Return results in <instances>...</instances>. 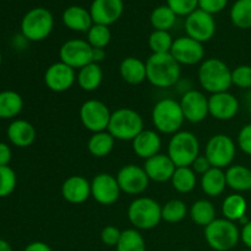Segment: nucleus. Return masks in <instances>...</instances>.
<instances>
[{"mask_svg":"<svg viewBox=\"0 0 251 251\" xmlns=\"http://www.w3.org/2000/svg\"><path fill=\"white\" fill-rule=\"evenodd\" d=\"M180 66L171 53L151 54L146 60L147 81L158 88L173 87L180 78Z\"/></svg>","mask_w":251,"mask_h":251,"instance_id":"f257e3e1","label":"nucleus"},{"mask_svg":"<svg viewBox=\"0 0 251 251\" xmlns=\"http://www.w3.org/2000/svg\"><path fill=\"white\" fill-rule=\"evenodd\" d=\"M199 83L206 92H227L232 87V70L223 60L218 58L205 59L198 71Z\"/></svg>","mask_w":251,"mask_h":251,"instance_id":"f03ea898","label":"nucleus"},{"mask_svg":"<svg viewBox=\"0 0 251 251\" xmlns=\"http://www.w3.org/2000/svg\"><path fill=\"white\" fill-rule=\"evenodd\" d=\"M151 119L156 131L166 135H174L180 131L185 122L180 103L174 98L159 100L153 105Z\"/></svg>","mask_w":251,"mask_h":251,"instance_id":"7ed1b4c3","label":"nucleus"},{"mask_svg":"<svg viewBox=\"0 0 251 251\" xmlns=\"http://www.w3.org/2000/svg\"><path fill=\"white\" fill-rule=\"evenodd\" d=\"M144 130V118L131 108L112 112L107 131L119 141H132Z\"/></svg>","mask_w":251,"mask_h":251,"instance_id":"20e7f679","label":"nucleus"},{"mask_svg":"<svg viewBox=\"0 0 251 251\" xmlns=\"http://www.w3.org/2000/svg\"><path fill=\"white\" fill-rule=\"evenodd\" d=\"M127 220L135 229H152L162 221V206L154 199L140 196L127 207Z\"/></svg>","mask_w":251,"mask_h":251,"instance_id":"39448f33","label":"nucleus"},{"mask_svg":"<svg viewBox=\"0 0 251 251\" xmlns=\"http://www.w3.org/2000/svg\"><path fill=\"white\" fill-rule=\"evenodd\" d=\"M167 154L176 167H191L194 161L200 156V141L194 132L180 130L172 135Z\"/></svg>","mask_w":251,"mask_h":251,"instance_id":"423d86ee","label":"nucleus"},{"mask_svg":"<svg viewBox=\"0 0 251 251\" xmlns=\"http://www.w3.org/2000/svg\"><path fill=\"white\" fill-rule=\"evenodd\" d=\"M54 28V16L46 7H33L21 20V34L26 41L41 42L50 36Z\"/></svg>","mask_w":251,"mask_h":251,"instance_id":"0eeeda50","label":"nucleus"},{"mask_svg":"<svg viewBox=\"0 0 251 251\" xmlns=\"http://www.w3.org/2000/svg\"><path fill=\"white\" fill-rule=\"evenodd\" d=\"M240 239V230L232 221L216 218L205 227V240L215 251H229L237 247Z\"/></svg>","mask_w":251,"mask_h":251,"instance_id":"6e6552de","label":"nucleus"},{"mask_svg":"<svg viewBox=\"0 0 251 251\" xmlns=\"http://www.w3.org/2000/svg\"><path fill=\"white\" fill-rule=\"evenodd\" d=\"M237 153V145L230 136L217 134L210 137L205 147V156L215 168H228L232 166Z\"/></svg>","mask_w":251,"mask_h":251,"instance_id":"1a4fd4ad","label":"nucleus"},{"mask_svg":"<svg viewBox=\"0 0 251 251\" xmlns=\"http://www.w3.org/2000/svg\"><path fill=\"white\" fill-rule=\"evenodd\" d=\"M78 114L83 127L95 134V132L105 131L108 129L112 112L102 100H87L80 107Z\"/></svg>","mask_w":251,"mask_h":251,"instance_id":"9d476101","label":"nucleus"},{"mask_svg":"<svg viewBox=\"0 0 251 251\" xmlns=\"http://www.w3.org/2000/svg\"><path fill=\"white\" fill-rule=\"evenodd\" d=\"M184 28H185L186 36L203 44L215 37L217 26H216L215 17L212 15L196 9L185 17Z\"/></svg>","mask_w":251,"mask_h":251,"instance_id":"9b49d317","label":"nucleus"},{"mask_svg":"<svg viewBox=\"0 0 251 251\" xmlns=\"http://www.w3.org/2000/svg\"><path fill=\"white\" fill-rule=\"evenodd\" d=\"M92 50L93 48L86 39H68L61 44L59 49V58H60V61L68 64L69 66L76 70V69H81L90 63H93Z\"/></svg>","mask_w":251,"mask_h":251,"instance_id":"f8f14e48","label":"nucleus"},{"mask_svg":"<svg viewBox=\"0 0 251 251\" xmlns=\"http://www.w3.org/2000/svg\"><path fill=\"white\" fill-rule=\"evenodd\" d=\"M117 180L122 193L127 195H140L150 185V178L147 176L144 167L136 164H126L122 167L117 174Z\"/></svg>","mask_w":251,"mask_h":251,"instance_id":"ddd939ff","label":"nucleus"},{"mask_svg":"<svg viewBox=\"0 0 251 251\" xmlns=\"http://www.w3.org/2000/svg\"><path fill=\"white\" fill-rule=\"evenodd\" d=\"M120 193L117 176L112 174L100 173L91 180V198L100 205H113L119 200Z\"/></svg>","mask_w":251,"mask_h":251,"instance_id":"4468645a","label":"nucleus"},{"mask_svg":"<svg viewBox=\"0 0 251 251\" xmlns=\"http://www.w3.org/2000/svg\"><path fill=\"white\" fill-rule=\"evenodd\" d=\"M171 55L180 65H196L205 60V48L203 44L188 36L178 37L174 39L171 49Z\"/></svg>","mask_w":251,"mask_h":251,"instance_id":"2eb2a0df","label":"nucleus"},{"mask_svg":"<svg viewBox=\"0 0 251 251\" xmlns=\"http://www.w3.org/2000/svg\"><path fill=\"white\" fill-rule=\"evenodd\" d=\"M76 76L77 74L75 69L59 60L47 68L44 73V83L48 90L61 93L73 87L76 82Z\"/></svg>","mask_w":251,"mask_h":251,"instance_id":"dca6fc26","label":"nucleus"},{"mask_svg":"<svg viewBox=\"0 0 251 251\" xmlns=\"http://www.w3.org/2000/svg\"><path fill=\"white\" fill-rule=\"evenodd\" d=\"M180 107L185 120L193 124L203 122L210 115L208 113V98L199 90H189L181 96Z\"/></svg>","mask_w":251,"mask_h":251,"instance_id":"f3484780","label":"nucleus"},{"mask_svg":"<svg viewBox=\"0 0 251 251\" xmlns=\"http://www.w3.org/2000/svg\"><path fill=\"white\" fill-rule=\"evenodd\" d=\"M239 112V100L234 95L227 92L213 93L208 97V113L215 119L227 122Z\"/></svg>","mask_w":251,"mask_h":251,"instance_id":"a211bd4d","label":"nucleus"},{"mask_svg":"<svg viewBox=\"0 0 251 251\" xmlns=\"http://www.w3.org/2000/svg\"><path fill=\"white\" fill-rule=\"evenodd\" d=\"M124 12L123 0H93L90 6V14L93 24L110 26L122 17Z\"/></svg>","mask_w":251,"mask_h":251,"instance_id":"6ab92c4d","label":"nucleus"},{"mask_svg":"<svg viewBox=\"0 0 251 251\" xmlns=\"http://www.w3.org/2000/svg\"><path fill=\"white\" fill-rule=\"evenodd\" d=\"M61 196L73 205H80L91 198V181L82 176H71L61 185Z\"/></svg>","mask_w":251,"mask_h":251,"instance_id":"aec40b11","label":"nucleus"},{"mask_svg":"<svg viewBox=\"0 0 251 251\" xmlns=\"http://www.w3.org/2000/svg\"><path fill=\"white\" fill-rule=\"evenodd\" d=\"M176 168V164L169 158L168 154L163 153L156 154V156L146 159L144 163V169L147 176L150 178V180L156 181V183L171 181Z\"/></svg>","mask_w":251,"mask_h":251,"instance_id":"412c9836","label":"nucleus"},{"mask_svg":"<svg viewBox=\"0 0 251 251\" xmlns=\"http://www.w3.org/2000/svg\"><path fill=\"white\" fill-rule=\"evenodd\" d=\"M131 142L135 154L145 161L158 154L162 147V139L156 130L144 129Z\"/></svg>","mask_w":251,"mask_h":251,"instance_id":"4be33fe9","label":"nucleus"},{"mask_svg":"<svg viewBox=\"0 0 251 251\" xmlns=\"http://www.w3.org/2000/svg\"><path fill=\"white\" fill-rule=\"evenodd\" d=\"M61 21L66 28L75 32H86V33L93 25L90 10L78 5H71L66 7L61 15Z\"/></svg>","mask_w":251,"mask_h":251,"instance_id":"5701e85b","label":"nucleus"},{"mask_svg":"<svg viewBox=\"0 0 251 251\" xmlns=\"http://www.w3.org/2000/svg\"><path fill=\"white\" fill-rule=\"evenodd\" d=\"M7 139L14 146L25 149L31 146L36 140V129L29 122L16 119L7 126Z\"/></svg>","mask_w":251,"mask_h":251,"instance_id":"b1692460","label":"nucleus"},{"mask_svg":"<svg viewBox=\"0 0 251 251\" xmlns=\"http://www.w3.org/2000/svg\"><path fill=\"white\" fill-rule=\"evenodd\" d=\"M119 74L123 80L129 85H141L147 80L146 61H142L136 56H127L120 63Z\"/></svg>","mask_w":251,"mask_h":251,"instance_id":"393cba45","label":"nucleus"},{"mask_svg":"<svg viewBox=\"0 0 251 251\" xmlns=\"http://www.w3.org/2000/svg\"><path fill=\"white\" fill-rule=\"evenodd\" d=\"M200 186L203 193L210 198H218L225 193L227 188V180H226V172L221 168H212L201 176Z\"/></svg>","mask_w":251,"mask_h":251,"instance_id":"a878e982","label":"nucleus"},{"mask_svg":"<svg viewBox=\"0 0 251 251\" xmlns=\"http://www.w3.org/2000/svg\"><path fill=\"white\" fill-rule=\"evenodd\" d=\"M226 180L228 188L237 191L238 194L249 191L251 190V168L242 164L228 167L226 171Z\"/></svg>","mask_w":251,"mask_h":251,"instance_id":"bb28decb","label":"nucleus"},{"mask_svg":"<svg viewBox=\"0 0 251 251\" xmlns=\"http://www.w3.org/2000/svg\"><path fill=\"white\" fill-rule=\"evenodd\" d=\"M76 81L81 90L86 91V92H93V91L98 90L103 81L102 68L100 64L90 63L88 65L78 69Z\"/></svg>","mask_w":251,"mask_h":251,"instance_id":"cd10ccee","label":"nucleus"},{"mask_svg":"<svg viewBox=\"0 0 251 251\" xmlns=\"http://www.w3.org/2000/svg\"><path fill=\"white\" fill-rule=\"evenodd\" d=\"M24 109V100L16 91L0 92V119H14Z\"/></svg>","mask_w":251,"mask_h":251,"instance_id":"c85d7f7f","label":"nucleus"},{"mask_svg":"<svg viewBox=\"0 0 251 251\" xmlns=\"http://www.w3.org/2000/svg\"><path fill=\"white\" fill-rule=\"evenodd\" d=\"M216 215L217 213H216L215 205L206 199H200V200L195 201L189 210V216H190L191 221L195 225L203 228L207 227L217 218Z\"/></svg>","mask_w":251,"mask_h":251,"instance_id":"c756f323","label":"nucleus"},{"mask_svg":"<svg viewBox=\"0 0 251 251\" xmlns=\"http://www.w3.org/2000/svg\"><path fill=\"white\" fill-rule=\"evenodd\" d=\"M248 202L245 198L240 194L228 195L222 202V213L226 220L232 222H239L247 216Z\"/></svg>","mask_w":251,"mask_h":251,"instance_id":"7c9ffc66","label":"nucleus"},{"mask_svg":"<svg viewBox=\"0 0 251 251\" xmlns=\"http://www.w3.org/2000/svg\"><path fill=\"white\" fill-rule=\"evenodd\" d=\"M115 145V139L105 130V131L95 132L91 135L87 141V151L97 158L107 157L113 151Z\"/></svg>","mask_w":251,"mask_h":251,"instance_id":"2f4dec72","label":"nucleus"},{"mask_svg":"<svg viewBox=\"0 0 251 251\" xmlns=\"http://www.w3.org/2000/svg\"><path fill=\"white\" fill-rule=\"evenodd\" d=\"M171 181L174 190L180 194H189L195 189L198 178L191 167H176Z\"/></svg>","mask_w":251,"mask_h":251,"instance_id":"473e14b6","label":"nucleus"},{"mask_svg":"<svg viewBox=\"0 0 251 251\" xmlns=\"http://www.w3.org/2000/svg\"><path fill=\"white\" fill-rule=\"evenodd\" d=\"M176 15L168 5H159L152 10L150 15V22L153 29L157 31H169L176 22Z\"/></svg>","mask_w":251,"mask_h":251,"instance_id":"72a5a7b5","label":"nucleus"},{"mask_svg":"<svg viewBox=\"0 0 251 251\" xmlns=\"http://www.w3.org/2000/svg\"><path fill=\"white\" fill-rule=\"evenodd\" d=\"M229 17L238 28H251V0H237L230 7Z\"/></svg>","mask_w":251,"mask_h":251,"instance_id":"f704fd0d","label":"nucleus"},{"mask_svg":"<svg viewBox=\"0 0 251 251\" xmlns=\"http://www.w3.org/2000/svg\"><path fill=\"white\" fill-rule=\"evenodd\" d=\"M115 248L117 251H146V242L140 230L129 228L123 230L119 243Z\"/></svg>","mask_w":251,"mask_h":251,"instance_id":"c9c22d12","label":"nucleus"},{"mask_svg":"<svg viewBox=\"0 0 251 251\" xmlns=\"http://www.w3.org/2000/svg\"><path fill=\"white\" fill-rule=\"evenodd\" d=\"M188 215L185 202L179 199H173L162 206V220L168 223H179Z\"/></svg>","mask_w":251,"mask_h":251,"instance_id":"e433bc0d","label":"nucleus"},{"mask_svg":"<svg viewBox=\"0 0 251 251\" xmlns=\"http://www.w3.org/2000/svg\"><path fill=\"white\" fill-rule=\"evenodd\" d=\"M174 39L169 31H157L153 29L149 37V47L152 54H166L171 53Z\"/></svg>","mask_w":251,"mask_h":251,"instance_id":"4c0bfd02","label":"nucleus"},{"mask_svg":"<svg viewBox=\"0 0 251 251\" xmlns=\"http://www.w3.org/2000/svg\"><path fill=\"white\" fill-rule=\"evenodd\" d=\"M86 41L92 48L105 49L112 41V32H110L109 26L93 24L92 27L88 29Z\"/></svg>","mask_w":251,"mask_h":251,"instance_id":"58836bf2","label":"nucleus"},{"mask_svg":"<svg viewBox=\"0 0 251 251\" xmlns=\"http://www.w3.org/2000/svg\"><path fill=\"white\" fill-rule=\"evenodd\" d=\"M17 176L9 166H0V198H7L16 189Z\"/></svg>","mask_w":251,"mask_h":251,"instance_id":"ea45409f","label":"nucleus"},{"mask_svg":"<svg viewBox=\"0 0 251 251\" xmlns=\"http://www.w3.org/2000/svg\"><path fill=\"white\" fill-rule=\"evenodd\" d=\"M166 5L173 10L176 16L186 17L199 9V0H166Z\"/></svg>","mask_w":251,"mask_h":251,"instance_id":"a19ab883","label":"nucleus"},{"mask_svg":"<svg viewBox=\"0 0 251 251\" xmlns=\"http://www.w3.org/2000/svg\"><path fill=\"white\" fill-rule=\"evenodd\" d=\"M232 83L239 88H251V66L239 65L232 70Z\"/></svg>","mask_w":251,"mask_h":251,"instance_id":"79ce46f5","label":"nucleus"},{"mask_svg":"<svg viewBox=\"0 0 251 251\" xmlns=\"http://www.w3.org/2000/svg\"><path fill=\"white\" fill-rule=\"evenodd\" d=\"M122 232L123 230L115 226H107L100 232V240L107 247H117L122 237Z\"/></svg>","mask_w":251,"mask_h":251,"instance_id":"37998d69","label":"nucleus"},{"mask_svg":"<svg viewBox=\"0 0 251 251\" xmlns=\"http://www.w3.org/2000/svg\"><path fill=\"white\" fill-rule=\"evenodd\" d=\"M228 0H199V9L210 15L222 12L227 7Z\"/></svg>","mask_w":251,"mask_h":251,"instance_id":"c03bdc74","label":"nucleus"},{"mask_svg":"<svg viewBox=\"0 0 251 251\" xmlns=\"http://www.w3.org/2000/svg\"><path fill=\"white\" fill-rule=\"evenodd\" d=\"M238 146L248 156H251V124H247L238 134Z\"/></svg>","mask_w":251,"mask_h":251,"instance_id":"a18cd8bd","label":"nucleus"},{"mask_svg":"<svg viewBox=\"0 0 251 251\" xmlns=\"http://www.w3.org/2000/svg\"><path fill=\"white\" fill-rule=\"evenodd\" d=\"M191 168H193V171L195 172L196 174L203 176L206 172H208L212 168V166H211L210 161H208L207 157H206L205 154H200V156L194 161V163L191 164Z\"/></svg>","mask_w":251,"mask_h":251,"instance_id":"49530a36","label":"nucleus"},{"mask_svg":"<svg viewBox=\"0 0 251 251\" xmlns=\"http://www.w3.org/2000/svg\"><path fill=\"white\" fill-rule=\"evenodd\" d=\"M12 158L11 149L5 142H0V166H9Z\"/></svg>","mask_w":251,"mask_h":251,"instance_id":"de8ad7c7","label":"nucleus"},{"mask_svg":"<svg viewBox=\"0 0 251 251\" xmlns=\"http://www.w3.org/2000/svg\"><path fill=\"white\" fill-rule=\"evenodd\" d=\"M240 239L245 247L251 250V221L243 226V229L240 230Z\"/></svg>","mask_w":251,"mask_h":251,"instance_id":"09e8293b","label":"nucleus"},{"mask_svg":"<svg viewBox=\"0 0 251 251\" xmlns=\"http://www.w3.org/2000/svg\"><path fill=\"white\" fill-rule=\"evenodd\" d=\"M24 251H53L47 243L43 242H32L25 248Z\"/></svg>","mask_w":251,"mask_h":251,"instance_id":"8fccbe9b","label":"nucleus"},{"mask_svg":"<svg viewBox=\"0 0 251 251\" xmlns=\"http://www.w3.org/2000/svg\"><path fill=\"white\" fill-rule=\"evenodd\" d=\"M105 54H107V53H105V49L93 48V50H92V61H93V63L100 64V61L104 60Z\"/></svg>","mask_w":251,"mask_h":251,"instance_id":"3c124183","label":"nucleus"},{"mask_svg":"<svg viewBox=\"0 0 251 251\" xmlns=\"http://www.w3.org/2000/svg\"><path fill=\"white\" fill-rule=\"evenodd\" d=\"M0 251H12V248L6 240L0 239Z\"/></svg>","mask_w":251,"mask_h":251,"instance_id":"603ef678","label":"nucleus"},{"mask_svg":"<svg viewBox=\"0 0 251 251\" xmlns=\"http://www.w3.org/2000/svg\"><path fill=\"white\" fill-rule=\"evenodd\" d=\"M1 61H2V55H1V51H0V65H1Z\"/></svg>","mask_w":251,"mask_h":251,"instance_id":"864d4df0","label":"nucleus"},{"mask_svg":"<svg viewBox=\"0 0 251 251\" xmlns=\"http://www.w3.org/2000/svg\"><path fill=\"white\" fill-rule=\"evenodd\" d=\"M249 110H250V115H251V104H250V108H249Z\"/></svg>","mask_w":251,"mask_h":251,"instance_id":"5fc2aeb1","label":"nucleus"},{"mask_svg":"<svg viewBox=\"0 0 251 251\" xmlns=\"http://www.w3.org/2000/svg\"><path fill=\"white\" fill-rule=\"evenodd\" d=\"M242 251H251L250 249H247V250H242Z\"/></svg>","mask_w":251,"mask_h":251,"instance_id":"6e6d98bb","label":"nucleus"},{"mask_svg":"<svg viewBox=\"0 0 251 251\" xmlns=\"http://www.w3.org/2000/svg\"><path fill=\"white\" fill-rule=\"evenodd\" d=\"M250 168H251V167H250Z\"/></svg>","mask_w":251,"mask_h":251,"instance_id":"4d7b16f0","label":"nucleus"}]
</instances>
